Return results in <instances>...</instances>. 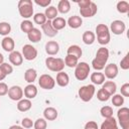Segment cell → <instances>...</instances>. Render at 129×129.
<instances>
[{"mask_svg":"<svg viewBox=\"0 0 129 129\" xmlns=\"http://www.w3.org/2000/svg\"><path fill=\"white\" fill-rule=\"evenodd\" d=\"M109 58V50L106 47H100L97 50L96 57L92 60V67L96 72L104 70Z\"/></svg>","mask_w":129,"mask_h":129,"instance_id":"6da1fadb","label":"cell"},{"mask_svg":"<svg viewBox=\"0 0 129 129\" xmlns=\"http://www.w3.org/2000/svg\"><path fill=\"white\" fill-rule=\"evenodd\" d=\"M77 3L80 7L81 16L83 17H93L98 11L97 4L91 0H81L77 1Z\"/></svg>","mask_w":129,"mask_h":129,"instance_id":"7a4b0ae2","label":"cell"},{"mask_svg":"<svg viewBox=\"0 0 129 129\" xmlns=\"http://www.w3.org/2000/svg\"><path fill=\"white\" fill-rule=\"evenodd\" d=\"M96 33H97V40L100 44L106 45L110 42V29L106 24H98L96 26Z\"/></svg>","mask_w":129,"mask_h":129,"instance_id":"3957f363","label":"cell"},{"mask_svg":"<svg viewBox=\"0 0 129 129\" xmlns=\"http://www.w3.org/2000/svg\"><path fill=\"white\" fill-rule=\"evenodd\" d=\"M18 11L21 17L28 19L33 15V4L31 0H20L18 2Z\"/></svg>","mask_w":129,"mask_h":129,"instance_id":"277c9868","label":"cell"},{"mask_svg":"<svg viewBox=\"0 0 129 129\" xmlns=\"http://www.w3.org/2000/svg\"><path fill=\"white\" fill-rule=\"evenodd\" d=\"M45 66L49 71L59 73V72H62L64 68V61L62 58H59V57L48 56L45 58Z\"/></svg>","mask_w":129,"mask_h":129,"instance_id":"5b68a950","label":"cell"},{"mask_svg":"<svg viewBox=\"0 0 129 129\" xmlns=\"http://www.w3.org/2000/svg\"><path fill=\"white\" fill-rule=\"evenodd\" d=\"M90 74V66L85 62L81 61L79 62L75 68V77L79 81H85Z\"/></svg>","mask_w":129,"mask_h":129,"instance_id":"8992f818","label":"cell"},{"mask_svg":"<svg viewBox=\"0 0 129 129\" xmlns=\"http://www.w3.org/2000/svg\"><path fill=\"white\" fill-rule=\"evenodd\" d=\"M96 92L95 86L94 85H87V86H83L79 89V97L82 101L84 102H89L92 100V98L94 97Z\"/></svg>","mask_w":129,"mask_h":129,"instance_id":"52a82bcc","label":"cell"},{"mask_svg":"<svg viewBox=\"0 0 129 129\" xmlns=\"http://www.w3.org/2000/svg\"><path fill=\"white\" fill-rule=\"evenodd\" d=\"M117 117L122 129H129V109L127 107H121L117 112Z\"/></svg>","mask_w":129,"mask_h":129,"instance_id":"ba28073f","label":"cell"},{"mask_svg":"<svg viewBox=\"0 0 129 129\" xmlns=\"http://www.w3.org/2000/svg\"><path fill=\"white\" fill-rule=\"evenodd\" d=\"M38 85L40 86L41 89H44V90H51L54 88L55 86V81L54 79L49 76V75H46V74H43L39 77L38 79Z\"/></svg>","mask_w":129,"mask_h":129,"instance_id":"9c48e42d","label":"cell"},{"mask_svg":"<svg viewBox=\"0 0 129 129\" xmlns=\"http://www.w3.org/2000/svg\"><path fill=\"white\" fill-rule=\"evenodd\" d=\"M22 56L26 60H33L37 56V50L31 44H24L22 47Z\"/></svg>","mask_w":129,"mask_h":129,"instance_id":"30bf717a","label":"cell"},{"mask_svg":"<svg viewBox=\"0 0 129 129\" xmlns=\"http://www.w3.org/2000/svg\"><path fill=\"white\" fill-rule=\"evenodd\" d=\"M8 97L12 101H20L23 97V90L19 86H12L8 90Z\"/></svg>","mask_w":129,"mask_h":129,"instance_id":"8fae6325","label":"cell"},{"mask_svg":"<svg viewBox=\"0 0 129 129\" xmlns=\"http://www.w3.org/2000/svg\"><path fill=\"white\" fill-rule=\"evenodd\" d=\"M110 29L114 34L120 35L125 31L126 25L122 20H114V21H112V23L110 25Z\"/></svg>","mask_w":129,"mask_h":129,"instance_id":"7c38bea8","label":"cell"},{"mask_svg":"<svg viewBox=\"0 0 129 129\" xmlns=\"http://www.w3.org/2000/svg\"><path fill=\"white\" fill-rule=\"evenodd\" d=\"M104 69H105V74H104L105 78H107L109 80H113V79H115L117 77V75H118V67H117V64L109 63Z\"/></svg>","mask_w":129,"mask_h":129,"instance_id":"4fadbf2b","label":"cell"},{"mask_svg":"<svg viewBox=\"0 0 129 129\" xmlns=\"http://www.w3.org/2000/svg\"><path fill=\"white\" fill-rule=\"evenodd\" d=\"M45 51L49 55H55L59 51V44L54 40H49L45 43Z\"/></svg>","mask_w":129,"mask_h":129,"instance_id":"5bb4252c","label":"cell"},{"mask_svg":"<svg viewBox=\"0 0 129 129\" xmlns=\"http://www.w3.org/2000/svg\"><path fill=\"white\" fill-rule=\"evenodd\" d=\"M1 46L2 48L7 51V52H12L14 50V47H15V42L13 40L12 37H9V36H5L2 41H1Z\"/></svg>","mask_w":129,"mask_h":129,"instance_id":"9a60e30c","label":"cell"},{"mask_svg":"<svg viewBox=\"0 0 129 129\" xmlns=\"http://www.w3.org/2000/svg\"><path fill=\"white\" fill-rule=\"evenodd\" d=\"M9 60H10V62H11L13 66H15V67L21 66L22 62H23L22 53H20V52L17 51V50H13V51L10 52V54H9Z\"/></svg>","mask_w":129,"mask_h":129,"instance_id":"2e32d148","label":"cell"},{"mask_svg":"<svg viewBox=\"0 0 129 129\" xmlns=\"http://www.w3.org/2000/svg\"><path fill=\"white\" fill-rule=\"evenodd\" d=\"M41 28H42V31L44 32V34L48 37H54L57 34V30H55L53 28L50 20H47L43 25H41Z\"/></svg>","mask_w":129,"mask_h":129,"instance_id":"e0dca14e","label":"cell"},{"mask_svg":"<svg viewBox=\"0 0 129 129\" xmlns=\"http://www.w3.org/2000/svg\"><path fill=\"white\" fill-rule=\"evenodd\" d=\"M58 116V113H57V110L53 107H47L44 109L43 111V117L45 120H48V121H53L57 118Z\"/></svg>","mask_w":129,"mask_h":129,"instance_id":"ac0fdd59","label":"cell"},{"mask_svg":"<svg viewBox=\"0 0 129 129\" xmlns=\"http://www.w3.org/2000/svg\"><path fill=\"white\" fill-rule=\"evenodd\" d=\"M23 94L24 96L26 97V99H33L36 97L37 95V88L33 85V84H28L25 88H24V91H23Z\"/></svg>","mask_w":129,"mask_h":129,"instance_id":"d6986e66","label":"cell"},{"mask_svg":"<svg viewBox=\"0 0 129 129\" xmlns=\"http://www.w3.org/2000/svg\"><path fill=\"white\" fill-rule=\"evenodd\" d=\"M67 23L69 24V26H70L71 28L77 29V28H79V27L82 26V24H83V19H82V17H80V16H78V15H73V16H71V17L68 19Z\"/></svg>","mask_w":129,"mask_h":129,"instance_id":"ffe728a7","label":"cell"},{"mask_svg":"<svg viewBox=\"0 0 129 129\" xmlns=\"http://www.w3.org/2000/svg\"><path fill=\"white\" fill-rule=\"evenodd\" d=\"M70 83L69 75L64 72H59L56 75V84L59 87H67Z\"/></svg>","mask_w":129,"mask_h":129,"instance_id":"44dd1931","label":"cell"},{"mask_svg":"<svg viewBox=\"0 0 129 129\" xmlns=\"http://www.w3.org/2000/svg\"><path fill=\"white\" fill-rule=\"evenodd\" d=\"M41 36H42V34H41L40 30L37 29V28H35V27L27 33V37H28V39H29L31 42H33V43L38 42V41L41 39Z\"/></svg>","mask_w":129,"mask_h":129,"instance_id":"7402d4cb","label":"cell"},{"mask_svg":"<svg viewBox=\"0 0 129 129\" xmlns=\"http://www.w3.org/2000/svg\"><path fill=\"white\" fill-rule=\"evenodd\" d=\"M31 106H32V103L29 99H21L17 103V109L20 112H26V111L30 110Z\"/></svg>","mask_w":129,"mask_h":129,"instance_id":"603a6c76","label":"cell"},{"mask_svg":"<svg viewBox=\"0 0 129 129\" xmlns=\"http://www.w3.org/2000/svg\"><path fill=\"white\" fill-rule=\"evenodd\" d=\"M82 38H83V42H84L85 44L91 45V44H93V43L95 42V40H96V35H95V33L92 32L91 30H87V31H85V32L83 33Z\"/></svg>","mask_w":129,"mask_h":129,"instance_id":"cb8c5ba5","label":"cell"},{"mask_svg":"<svg viewBox=\"0 0 129 129\" xmlns=\"http://www.w3.org/2000/svg\"><path fill=\"white\" fill-rule=\"evenodd\" d=\"M100 129H118L117 122H116V120L114 119V117L105 119V121L101 124Z\"/></svg>","mask_w":129,"mask_h":129,"instance_id":"d4e9b609","label":"cell"},{"mask_svg":"<svg viewBox=\"0 0 129 129\" xmlns=\"http://www.w3.org/2000/svg\"><path fill=\"white\" fill-rule=\"evenodd\" d=\"M37 78V73L34 69H28L25 71L24 73V80L28 83V84H33V82L36 80Z\"/></svg>","mask_w":129,"mask_h":129,"instance_id":"484cf974","label":"cell"},{"mask_svg":"<svg viewBox=\"0 0 129 129\" xmlns=\"http://www.w3.org/2000/svg\"><path fill=\"white\" fill-rule=\"evenodd\" d=\"M91 81L94 85H102L105 83V76L103 73L95 72L91 75Z\"/></svg>","mask_w":129,"mask_h":129,"instance_id":"4316f807","label":"cell"},{"mask_svg":"<svg viewBox=\"0 0 129 129\" xmlns=\"http://www.w3.org/2000/svg\"><path fill=\"white\" fill-rule=\"evenodd\" d=\"M103 90H105L110 96L114 95L116 93V90H117V85L113 82V81H107L103 84V87H102Z\"/></svg>","mask_w":129,"mask_h":129,"instance_id":"83f0119b","label":"cell"},{"mask_svg":"<svg viewBox=\"0 0 129 129\" xmlns=\"http://www.w3.org/2000/svg\"><path fill=\"white\" fill-rule=\"evenodd\" d=\"M57 12H60L62 14L68 13L71 10V3L69 0H60L57 4Z\"/></svg>","mask_w":129,"mask_h":129,"instance_id":"f1b7e54d","label":"cell"},{"mask_svg":"<svg viewBox=\"0 0 129 129\" xmlns=\"http://www.w3.org/2000/svg\"><path fill=\"white\" fill-rule=\"evenodd\" d=\"M51 24H52L53 28L58 31V30H61V29H63V28L66 27L67 21H66L64 18H62V17H56V18H54L53 20H51Z\"/></svg>","mask_w":129,"mask_h":129,"instance_id":"f546056e","label":"cell"},{"mask_svg":"<svg viewBox=\"0 0 129 129\" xmlns=\"http://www.w3.org/2000/svg\"><path fill=\"white\" fill-rule=\"evenodd\" d=\"M57 9L54 7V6H48L45 8V12H44V15L46 17L47 20H53L54 18L57 17Z\"/></svg>","mask_w":129,"mask_h":129,"instance_id":"4dcf8cb0","label":"cell"},{"mask_svg":"<svg viewBox=\"0 0 129 129\" xmlns=\"http://www.w3.org/2000/svg\"><path fill=\"white\" fill-rule=\"evenodd\" d=\"M67 53H68V54L75 55L76 57L80 58V57L82 56V54H83V50H82V48H81L79 45L73 44V45L69 46V48H68V50H67Z\"/></svg>","mask_w":129,"mask_h":129,"instance_id":"1f68e13d","label":"cell"},{"mask_svg":"<svg viewBox=\"0 0 129 129\" xmlns=\"http://www.w3.org/2000/svg\"><path fill=\"white\" fill-rule=\"evenodd\" d=\"M63 61H64V66H67L69 68H76V66L79 63V58L76 57L75 55L67 54Z\"/></svg>","mask_w":129,"mask_h":129,"instance_id":"d6a6232c","label":"cell"},{"mask_svg":"<svg viewBox=\"0 0 129 129\" xmlns=\"http://www.w3.org/2000/svg\"><path fill=\"white\" fill-rule=\"evenodd\" d=\"M34 28V26H33V24H32V22L30 21V20H28V19H24L21 23H20V29H21V31L22 32H24V33H28L30 30H32Z\"/></svg>","mask_w":129,"mask_h":129,"instance_id":"836d02e7","label":"cell"},{"mask_svg":"<svg viewBox=\"0 0 129 129\" xmlns=\"http://www.w3.org/2000/svg\"><path fill=\"white\" fill-rule=\"evenodd\" d=\"M117 10L121 14L128 13V11H129V3L127 1H119L117 3Z\"/></svg>","mask_w":129,"mask_h":129,"instance_id":"e575fe53","label":"cell"},{"mask_svg":"<svg viewBox=\"0 0 129 129\" xmlns=\"http://www.w3.org/2000/svg\"><path fill=\"white\" fill-rule=\"evenodd\" d=\"M112 104L116 107H121L124 104V97L120 94H114L112 97Z\"/></svg>","mask_w":129,"mask_h":129,"instance_id":"d590c367","label":"cell"},{"mask_svg":"<svg viewBox=\"0 0 129 129\" xmlns=\"http://www.w3.org/2000/svg\"><path fill=\"white\" fill-rule=\"evenodd\" d=\"M100 113H101V115L105 119L113 117V109L110 106H104V107H102L101 110H100Z\"/></svg>","mask_w":129,"mask_h":129,"instance_id":"8d00e7d4","label":"cell"},{"mask_svg":"<svg viewBox=\"0 0 129 129\" xmlns=\"http://www.w3.org/2000/svg\"><path fill=\"white\" fill-rule=\"evenodd\" d=\"M11 31V25L8 22H0V34L7 36Z\"/></svg>","mask_w":129,"mask_h":129,"instance_id":"74e56055","label":"cell"},{"mask_svg":"<svg viewBox=\"0 0 129 129\" xmlns=\"http://www.w3.org/2000/svg\"><path fill=\"white\" fill-rule=\"evenodd\" d=\"M33 21L36 23V24H39V25H43L47 19L44 15V13H36L33 15Z\"/></svg>","mask_w":129,"mask_h":129,"instance_id":"f35d334b","label":"cell"},{"mask_svg":"<svg viewBox=\"0 0 129 129\" xmlns=\"http://www.w3.org/2000/svg\"><path fill=\"white\" fill-rule=\"evenodd\" d=\"M110 95L105 91V90H103V89H100L98 92H97V99L99 100V101H101V102H106V101H108L109 99H110Z\"/></svg>","mask_w":129,"mask_h":129,"instance_id":"ab89813d","label":"cell"},{"mask_svg":"<svg viewBox=\"0 0 129 129\" xmlns=\"http://www.w3.org/2000/svg\"><path fill=\"white\" fill-rule=\"evenodd\" d=\"M0 71L5 75V76H8L10 74L13 73V68L11 64H9L8 62H3L2 64H0Z\"/></svg>","mask_w":129,"mask_h":129,"instance_id":"60d3db41","label":"cell"},{"mask_svg":"<svg viewBox=\"0 0 129 129\" xmlns=\"http://www.w3.org/2000/svg\"><path fill=\"white\" fill-rule=\"evenodd\" d=\"M34 129H46L47 123L44 118H38L34 123H33Z\"/></svg>","mask_w":129,"mask_h":129,"instance_id":"b9f144b4","label":"cell"},{"mask_svg":"<svg viewBox=\"0 0 129 129\" xmlns=\"http://www.w3.org/2000/svg\"><path fill=\"white\" fill-rule=\"evenodd\" d=\"M120 67L122 70H128L129 69V53H127L120 61Z\"/></svg>","mask_w":129,"mask_h":129,"instance_id":"7bdbcfd3","label":"cell"},{"mask_svg":"<svg viewBox=\"0 0 129 129\" xmlns=\"http://www.w3.org/2000/svg\"><path fill=\"white\" fill-rule=\"evenodd\" d=\"M21 126L23 128H26V129L31 128L33 126V121L30 118H27V117L26 118H23L22 121H21Z\"/></svg>","mask_w":129,"mask_h":129,"instance_id":"ee69618b","label":"cell"},{"mask_svg":"<svg viewBox=\"0 0 129 129\" xmlns=\"http://www.w3.org/2000/svg\"><path fill=\"white\" fill-rule=\"evenodd\" d=\"M121 95L123 97H129V84L125 83L121 86Z\"/></svg>","mask_w":129,"mask_h":129,"instance_id":"f6af8a7d","label":"cell"},{"mask_svg":"<svg viewBox=\"0 0 129 129\" xmlns=\"http://www.w3.org/2000/svg\"><path fill=\"white\" fill-rule=\"evenodd\" d=\"M8 90H9L8 89V86L5 83L0 82V97L7 95L8 94Z\"/></svg>","mask_w":129,"mask_h":129,"instance_id":"bcb514c9","label":"cell"},{"mask_svg":"<svg viewBox=\"0 0 129 129\" xmlns=\"http://www.w3.org/2000/svg\"><path fill=\"white\" fill-rule=\"evenodd\" d=\"M34 3L41 7H48L51 3V0H34Z\"/></svg>","mask_w":129,"mask_h":129,"instance_id":"7dc6e473","label":"cell"},{"mask_svg":"<svg viewBox=\"0 0 129 129\" xmlns=\"http://www.w3.org/2000/svg\"><path fill=\"white\" fill-rule=\"evenodd\" d=\"M85 129H99L98 124L95 121H88L85 125Z\"/></svg>","mask_w":129,"mask_h":129,"instance_id":"c3c4849f","label":"cell"},{"mask_svg":"<svg viewBox=\"0 0 129 129\" xmlns=\"http://www.w3.org/2000/svg\"><path fill=\"white\" fill-rule=\"evenodd\" d=\"M9 129H24L22 126H19V125H12L9 127Z\"/></svg>","mask_w":129,"mask_h":129,"instance_id":"681fc988","label":"cell"},{"mask_svg":"<svg viewBox=\"0 0 129 129\" xmlns=\"http://www.w3.org/2000/svg\"><path fill=\"white\" fill-rule=\"evenodd\" d=\"M4 62V56H3V54L0 52V64H2Z\"/></svg>","mask_w":129,"mask_h":129,"instance_id":"f907efd6","label":"cell"},{"mask_svg":"<svg viewBox=\"0 0 129 129\" xmlns=\"http://www.w3.org/2000/svg\"><path fill=\"white\" fill-rule=\"evenodd\" d=\"M5 77H6V76H5V75L0 71V81H3V80L5 79Z\"/></svg>","mask_w":129,"mask_h":129,"instance_id":"816d5d0a","label":"cell"}]
</instances>
